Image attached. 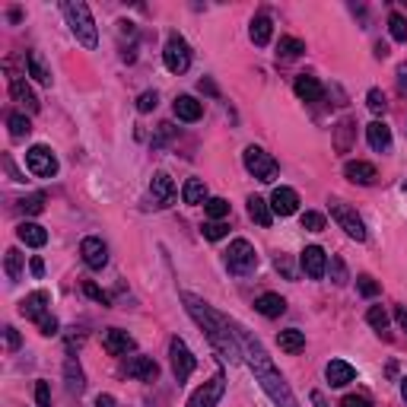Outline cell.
Masks as SVG:
<instances>
[{
	"label": "cell",
	"instance_id": "50",
	"mask_svg": "<svg viewBox=\"0 0 407 407\" xmlns=\"http://www.w3.org/2000/svg\"><path fill=\"white\" fill-rule=\"evenodd\" d=\"M83 290H86V296H90V299H96V303H109V296H105V293L102 290H99V287H96V283H86V287H83Z\"/></svg>",
	"mask_w": 407,
	"mask_h": 407
},
{
	"label": "cell",
	"instance_id": "55",
	"mask_svg": "<svg viewBox=\"0 0 407 407\" xmlns=\"http://www.w3.org/2000/svg\"><path fill=\"white\" fill-rule=\"evenodd\" d=\"M96 407H115V398H111V394H99Z\"/></svg>",
	"mask_w": 407,
	"mask_h": 407
},
{
	"label": "cell",
	"instance_id": "24",
	"mask_svg": "<svg viewBox=\"0 0 407 407\" xmlns=\"http://www.w3.org/2000/svg\"><path fill=\"white\" fill-rule=\"evenodd\" d=\"M172 109H175V118H179V121H198V118L204 115V105L194 96H179Z\"/></svg>",
	"mask_w": 407,
	"mask_h": 407
},
{
	"label": "cell",
	"instance_id": "4",
	"mask_svg": "<svg viewBox=\"0 0 407 407\" xmlns=\"http://www.w3.org/2000/svg\"><path fill=\"white\" fill-rule=\"evenodd\" d=\"M242 163H245V169H249L251 175H255L258 181H274L277 179V159L270 156V153H264L261 146H245V153H242Z\"/></svg>",
	"mask_w": 407,
	"mask_h": 407
},
{
	"label": "cell",
	"instance_id": "56",
	"mask_svg": "<svg viewBox=\"0 0 407 407\" xmlns=\"http://www.w3.org/2000/svg\"><path fill=\"white\" fill-rule=\"evenodd\" d=\"M32 274H35V277H42V274H45V264H42V258H32Z\"/></svg>",
	"mask_w": 407,
	"mask_h": 407
},
{
	"label": "cell",
	"instance_id": "15",
	"mask_svg": "<svg viewBox=\"0 0 407 407\" xmlns=\"http://www.w3.org/2000/svg\"><path fill=\"white\" fill-rule=\"evenodd\" d=\"M125 373L131 375V379H140V382H156L159 366L153 357H131L125 366Z\"/></svg>",
	"mask_w": 407,
	"mask_h": 407
},
{
	"label": "cell",
	"instance_id": "1",
	"mask_svg": "<svg viewBox=\"0 0 407 407\" xmlns=\"http://www.w3.org/2000/svg\"><path fill=\"white\" fill-rule=\"evenodd\" d=\"M235 338H239L242 357L249 359L251 373H255V382L264 388V394H268L277 407H299L296 398H293V392H290V385H287V379L280 375V369L270 363V357H268V350L261 347V340L251 338L245 328H235Z\"/></svg>",
	"mask_w": 407,
	"mask_h": 407
},
{
	"label": "cell",
	"instance_id": "33",
	"mask_svg": "<svg viewBox=\"0 0 407 407\" xmlns=\"http://www.w3.org/2000/svg\"><path fill=\"white\" fill-rule=\"evenodd\" d=\"M7 125H10V137L13 140H26L29 131H32V125H29V118L22 115V111H13V115L7 118Z\"/></svg>",
	"mask_w": 407,
	"mask_h": 407
},
{
	"label": "cell",
	"instance_id": "41",
	"mask_svg": "<svg viewBox=\"0 0 407 407\" xmlns=\"http://www.w3.org/2000/svg\"><path fill=\"white\" fill-rule=\"evenodd\" d=\"M20 207L26 210V214H42V210H45V194H29V198L20 200Z\"/></svg>",
	"mask_w": 407,
	"mask_h": 407
},
{
	"label": "cell",
	"instance_id": "10",
	"mask_svg": "<svg viewBox=\"0 0 407 407\" xmlns=\"http://www.w3.org/2000/svg\"><path fill=\"white\" fill-rule=\"evenodd\" d=\"M223 392H226V375L216 373L214 379L204 382V385L188 398L185 407H216V404H220V398H223Z\"/></svg>",
	"mask_w": 407,
	"mask_h": 407
},
{
	"label": "cell",
	"instance_id": "16",
	"mask_svg": "<svg viewBox=\"0 0 407 407\" xmlns=\"http://www.w3.org/2000/svg\"><path fill=\"white\" fill-rule=\"evenodd\" d=\"M102 347L111 353V357H125V353L134 350V338L127 331H121V328H109L102 338Z\"/></svg>",
	"mask_w": 407,
	"mask_h": 407
},
{
	"label": "cell",
	"instance_id": "47",
	"mask_svg": "<svg viewBox=\"0 0 407 407\" xmlns=\"http://www.w3.org/2000/svg\"><path fill=\"white\" fill-rule=\"evenodd\" d=\"M35 404H39V407H51V388H48V382H39V385H35Z\"/></svg>",
	"mask_w": 407,
	"mask_h": 407
},
{
	"label": "cell",
	"instance_id": "52",
	"mask_svg": "<svg viewBox=\"0 0 407 407\" xmlns=\"http://www.w3.org/2000/svg\"><path fill=\"white\" fill-rule=\"evenodd\" d=\"M277 270H283V274L290 277V280H293V277H296V274H293V264H290V258H283V255H277Z\"/></svg>",
	"mask_w": 407,
	"mask_h": 407
},
{
	"label": "cell",
	"instance_id": "60",
	"mask_svg": "<svg viewBox=\"0 0 407 407\" xmlns=\"http://www.w3.org/2000/svg\"><path fill=\"white\" fill-rule=\"evenodd\" d=\"M401 398L407 401V379H401Z\"/></svg>",
	"mask_w": 407,
	"mask_h": 407
},
{
	"label": "cell",
	"instance_id": "27",
	"mask_svg": "<svg viewBox=\"0 0 407 407\" xmlns=\"http://www.w3.org/2000/svg\"><path fill=\"white\" fill-rule=\"evenodd\" d=\"M64 379H67V392H70V394H80V392L86 388V382H83V369H80L76 357H70L67 363H64Z\"/></svg>",
	"mask_w": 407,
	"mask_h": 407
},
{
	"label": "cell",
	"instance_id": "25",
	"mask_svg": "<svg viewBox=\"0 0 407 407\" xmlns=\"http://www.w3.org/2000/svg\"><path fill=\"white\" fill-rule=\"evenodd\" d=\"M249 216L264 229L274 223V210H270V204L264 198H258V194H251V198H249Z\"/></svg>",
	"mask_w": 407,
	"mask_h": 407
},
{
	"label": "cell",
	"instance_id": "37",
	"mask_svg": "<svg viewBox=\"0 0 407 407\" xmlns=\"http://www.w3.org/2000/svg\"><path fill=\"white\" fill-rule=\"evenodd\" d=\"M388 32H392L394 42H407V20L401 13H392L388 16Z\"/></svg>",
	"mask_w": 407,
	"mask_h": 407
},
{
	"label": "cell",
	"instance_id": "20",
	"mask_svg": "<svg viewBox=\"0 0 407 407\" xmlns=\"http://www.w3.org/2000/svg\"><path fill=\"white\" fill-rule=\"evenodd\" d=\"M366 140H369V146L375 153H388L392 150V127L385 121H373V125L366 127Z\"/></svg>",
	"mask_w": 407,
	"mask_h": 407
},
{
	"label": "cell",
	"instance_id": "14",
	"mask_svg": "<svg viewBox=\"0 0 407 407\" xmlns=\"http://www.w3.org/2000/svg\"><path fill=\"white\" fill-rule=\"evenodd\" d=\"M324 379H328L331 388H344L357 379V369L350 363H344V359H331V363L324 366Z\"/></svg>",
	"mask_w": 407,
	"mask_h": 407
},
{
	"label": "cell",
	"instance_id": "34",
	"mask_svg": "<svg viewBox=\"0 0 407 407\" xmlns=\"http://www.w3.org/2000/svg\"><path fill=\"white\" fill-rule=\"evenodd\" d=\"M305 51V42L303 39H293V35H283L280 45H277V55L280 57H299Z\"/></svg>",
	"mask_w": 407,
	"mask_h": 407
},
{
	"label": "cell",
	"instance_id": "21",
	"mask_svg": "<svg viewBox=\"0 0 407 407\" xmlns=\"http://www.w3.org/2000/svg\"><path fill=\"white\" fill-rule=\"evenodd\" d=\"M10 96H13L20 105H26L29 111H39V109H42V102L35 99V92L29 90V83L22 80V76H10Z\"/></svg>",
	"mask_w": 407,
	"mask_h": 407
},
{
	"label": "cell",
	"instance_id": "12",
	"mask_svg": "<svg viewBox=\"0 0 407 407\" xmlns=\"http://www.w3.org/2000/svg\"><path fill=\"white\" fill-rule=\"evenodd\" d=\"M299 264H303L305 277H312V280H322L324 270H328V255H324L322 245H309V249L299 255Z\"/></svg>",
	"mask_w": 407,
	"mask_h": 407
},
{
	"label": "cell",
	"instance_id": "46",
	"mask_svg": "<svg viewBox=\"0 0 407 407\" xmlns=\"http://www.w3.org/2000/svg\"><path fill=\"white\" fill-rule=\"evenodd\" d=\"M331 280L338 283V287H344V283H347V268H344V261H340L338 255L331 258Z\"/></svg>",
	"mask_w": 407,
	"mask_h": 407
},
{
	"label": "cell",
	"instance_id": "19",
	"mask_svg": "<svg viewBox=\"0 0 407 407\" xmlns=\"http://www.w3.org/2000/svg\"><path fill=\"white\" fill-rule=\"evenodd\" d=\"M344 175L353 181V185H373V181L379 179L373 163H363V159H350V163L344 166Z\"/></svg>",
	"mask_w": 407,
	"mask_h": 407
},
{
	"label": "cell",
	"instance_id": "53",
	"mask_svg": "<svg viewBox=\"0 0 407 407\" xmlns=\"http://www.w3.org/2000/svg\"><path fill=\"white\" fill-rule=\"evenodd\" d=\"M398 90H401V96H407V64L398 67Z\"/></svg>",
	"mask_w": 407,
	"mask_h": 407
},
{
	"label": "cell",
	"instance_id": "51",
	"mask_svg": "<svg viewBox=\"0 0 407 407\" xmlns=\"http://www.w3.org/2000/svg\"><path fill=\"white\" fill-rule=\"evenodd\" d=\"M169 137H172V125H159V137L153 140V146H163Z\"/></svg>",
	"mask_w": 407,
	"mask_h": 407
},
{
	"label": "cell",
	"instance_id": "58",
	"mask_svg": "<svg viewBox=\"0 0 407 407\" xmlns=\"http://www.w3.org/2000/svg\"><path fill=\"white\" fill-rule=\"evenodd\" d=\"M200 90H204V92H210V96H216V86L210 83V80H200Z\"/></svg>",
	"mask_w": 407,
	"mask_h": 407
},
{
	"label": "cell",
	"instance_id": "44",
	"mask_svg": "<svg viewBox=\"0 0 407 407\" xmlns=\"http://www.w3.org/2000/svg\"><path fill=\"white\" fill-rule=\"evenodd\" d=\"M156 105H159L156 90H146V92H140V96H137V111H144V115H146V111H153Z\"/></svg>",
	"mask_w": 407,
	"mask_h": 407
},
{
	"label": "cell",
	"instance_id": "57",
	"mask_svg": "<svg viewBox=\"0 0 407 407\" xmlns=\"http://www.w3.org/2000/svg\"><path fill=\"white\" fill-rule=\"evenodd\" d=\"M312 404H315V407H328V401H324L322 392H312Z\"/></svg>",
	"mask_w": 407,
	"mask_h": 407
},
{
	"label": "cell",
	"instance_id": "13",
	"mask_svg": "<svg viewBox=\"0 0 407 407\" xmlns=\"http://www.w3.org/2000/svg\"><path fill=\"white\" fill-rule=\"evenodd\" d=\"M150 198H153V204L156 207H169L175 200V185H172V179H169L166 172H156L153 175V181H150Z\"/></svg>",
	"mask_w": 407,
	"mask_h": 407
},
{
	"label": "cell",
	"instance_id": "18",
	"mask_svg": "<svg viewBox=\"0 0 407 407\" xmlns=\"http://www.w3.org/2000/svg\"><path fill=\"white\" fill-rule=\"evenodd\" d=\"M48 303H51L48 293H45V290H35V293H29V296L20 303V312L26 318H32V322H39V318L48 312Z\"/></svg>",
	"mask_w": 407,
	"mask_h": 407
},
{
	"label": "cell",
	"instance_id": "17",
	"mask_svg": "<svg viewBox=\"0 0 407 407\" xmlns=\"http://www.w3.org/2000/svg\"><path fill=\"white\" fill-rule=\"evenodd\" d=\"M299 207V198L293 188H274V194H270V210L280 216H293Z\"/></svg>",
	"mask_w": 407,
	"mask_h": 407
},
{
	"label": "cell",
	"instance_id": "30",
	"mask_svg": "<svg viewBox=\"0 0 407 407\" xmlns=\"http://www.w3.org/2000/svg\"><path fill=\"white\" fill-rule=\"evenodd\" d=\"M181 200L185 204H207V185L204 179H188L181 188Z\"/></svg>",
	"mask_w": 407,
	"mask_h": 407
},
{
	"label": "cell",
	"instance_id": "40",
	"mask_svg": "<svg viewBox=\"0 0 407 407\" xmlns=\"http://www.w3.org/2000/svg\"><path fill=\"white\" fill-rule=\"evenodd\" d=\"M366 105H369V111H375V115H385V109H388L385 92H382V90H369V92H366Z\"/></svg>",
	"mask_w": 407,
	"mask_h": 407
},
{
	"label": "cell",
	"instance_id": "45",
	"mask_svg": "<svg viewBox=\"0 0 407 407\" xmlns=\"http://www.w3.org/2000/svg\"><path fill=\"white\" fill-rule=\"evenodd\" d=\"M35 324H39V331H42L45 338H51V334H57V328H61V324H57V318L51 315V312H45V315L39 318V322H35Z\"/></svg>",
	"mask_w": 407,
	"mask_h": 407
},
{
	"label": "cell",
	"instance_id": "49",
	"mask_svg": "<svg viewBox=\"0 0 407 407\" xmlns=\"http://www.w3.org/2000/svg\"><path fill=\"white\" fill-rule=\"evenodd\" d=\"M340 407H373V404H369V398H363V394H347V398L340 401Z\"/></svg>",
	"mask_w": 407,
	"mask_h": 407
},
{
	"label": "cell",
	"instance_id": "6",
	"mask_svg": "<svg viewBox=\"0 0 407 407\" xmlns=\"http://www.w3.org/2000/svg\"><path fill=\"white\" fill-rule=\"evenodd\" d=\"M169 359H172V375L175 382H188L194 373V366H198V359H194V353L188 350V344L181 338H172L169 340Z\"/></svg>",
	"mask_w": 407,
	"mask_h": 407
},
{
	"label": "cell",
	"instance_id": "38",
	"mask_svg": "<svg viewBox=\"0 0 407 407\" xmlns=\"http://www.w3.org/2000/svg\"><path fill=\"white\" fill-rule=\"evenodd\" d=\"M200 233H204V239L216 242V239H223V235L229 233V226L223 220H210V223H204V226H200Z\"/></svg>",
	"mask_w": 407,
	"mask_h": 407
},
{
	"label": "cell",
	"instance_id": "23",
	"mask_svg": "<svg viewBox=\"0 0 407 407\" xmlns=\"http://www.w3.org/2000/svg\"><path fill=\"white\" fill-rule=\"evenodd\" d=\"M16 235H20V242H26L29 249H42L45 242H48V233H45V226H39V223H20V226H16Z\"/></svg>",
	"mask_w": 407,
	"mask_h": 407
},
{
	"label": "cell",
	"instance_id": "54",
	"mask_svg": "<svg viewBox=\"0 0 407 407\" xmlns=\"http://www.w3.org/2000/svg\"><path fill=\"white\" fill-rule=\"evenodd\" d=\"M394 318H398V324L407 331V305H398V309H394Z\"/></svg>",
	"mask_w": 407,
	"mask_h": 407
},
{
	"label": "cell",
	"instance_id": "22",
	"mask_svg": "<svg viewBox=\"0 0 407 407\" xmlns=\"http://www.w3.org/2000/svg\"><path fill=\"white\" fill-rule=\"evenodd\" d=\"M255 309L261 312L264 318H280L283 312H287V299H283L280 293H264V296L255 299Z\"/></svg>",
	"mask_w": 407,
	"mask_h": 407
},
{
	"label": "cell",
	"instance_id": "35",
	"mask_svg": "<svg viewBox=\"0 0 407 407\" xmlns=\"http://www.w3.org/2000/svg\"><path fill=\"white\" fill-rule=\"evenodd\" d=\"M4 270H7L10 280H20V277H22V255L16 249H7V258H4Z\"/></svg>",
	"mask_w": 407,
	"mask_h": 407
},
{
	"label": "cell",
	"instance_id": "8",
	"mask_svg": "<svg viewBox=\"0 0 407 407\" xmlns=\"http://www.w3.org/2000/svg\"><path fill=\"white\" fill-rule=\"evenodd\" d=\"M331 216H334V223L350 235V239H357V242L366 239V226H363L359 214L350 207V204H344V200H331Z\"/></svg>",
	"mask_w": 407,
	"mask_h": 407
},
{
	"label": "cell",
	"instance_id": "28",
	"mask_svg": "<svg viewBox=\"0 0 407 407\" xmlns=\"http://www.w3.org/2000/svg\"><path fill=\"white\" fill-rule=\"evenodd\" d=\"M249 35H251V42H255V45H268L270 35H274V22H270V16H264V13L255 16V20H251Z\"/></svg>",
	"mask_w": 407,
	"mask_h": 407
},
{
	"label": "cell",
	"instance_id": "31",
	"mask_svg": "<svg viewBox=\"0 0 407 407\" xmlns=\"http://www.w3.org/2000/svg\"><path fill=\"white\" fill-rule=\"evenodd\" d=\"M26 67H29V76H35V80L45 83V86H51V70L45 67V61H42L39 51H29V55H26Z\"/></svg>",
	"mask_w": 407,
	"mask_h": 407
},
{
	"label": "cell",
	"instance_id": "48",
	"mask_svg": "<svg viewBox=\"0 0 407 407\" xmlns=\"http://www.w3.org/2000/svg\"><path fill=\"white\" fill-rule=\"evenodd\" d=\"M4 340H7V350H20V331H16L13 324H7V328H4Z\"/></svg>",
	"mask_w": 407,
	"mask_h": 407
},
{
	"label": "cell",
	"instance_id": "43",
	"mask_svg": "<svg viewBox=\"0 0 407 407\" xmlns=\"http://www.w3.org/2000/svg\"><path fill=\"white\" fill-rule=\"evenodd\" d=\"M299 223H303V229H309V233H322V229H324V216L315 214V210H305Z\"/></svg>",
	"mask_w": 407,
	"mask_h": 407
},
{
	"label": "cell",
	"instance_id": "29",
	"mask_svg": "<svg viewBox=\"0 0 407 407\" xmlns=\"http://www.w3.org/2000/svg\"><path fill=\"white\" fill-rule=\"evenodd\" d=\"M277 344H280L283 353H299V350H305V334L299 328H287V331H280Z\"/></svg>",
	"mask_w": 407,
	"mask_h": 407
},
{
	"label": "cell",
	"instance_id": "3",
	"mask_svg": "<svg viewBox=\"0 0 407 407\" xmlns=\"http://www.w3.org/2000/svg\"><path fill=\"white\" fill-rule=\"evenodd\" d=\"M61 13L67 16V26L70 32L76 35V42L83 45V48H96L99 45V32H96V22H92V13L86 4H80V0H70V4H61Z\"/></svg>",
	"mask_w": 407,
	"mask_h": 407
},
{
	"label": "cell",
	"instance_id": "11",
	"mask_svg": "<svg viewBox=\"0 0 407 407\" xmlns=\"http://www.w3.org/2000/svg\"><path fill=\"white\" fill-rule=\"evenodd\" d=\"M80 255H83L86 268H92V270H102L109 264V249H105V242L96 239V235H86L80 242Z\"/></svg>",
	"mask_w": 407,
	"mask_h": 407
},
{
	"label": "cell",
	"instance_id": "42",
	"mask_svg": "<svg viewBox=\"0 0 407 407\" xmlns=\"http://www.w3.org/2000/svg\"><path fill=\"white\" fill-rule=\"evenodd\" d=\"M357 290L363 293V296L373 299V296H379V283H375L369 274H359V277H357Z\"/></svg>",
	"mask_w": 407,
	"mask_h": 407
},
{
	"label": "cell",
	"instance_id": "9",
	"mask_svg": "<svg viewBox=\"0 0 407 407\" xmlns=\"http://www.w3.org/2000/svg\"><path fill=\"white\" fill-rule=\"evenodd\" d=\"M163 61H166V67L172 70V74H185L188 67H191V48H188V42L181 39V35H169L166 48H163Z\"/></svg>",
	"mask_w": 407,
	"mask_h": 407
},
{
	"label": "cell",
	"instance_id": "26",
	"mask_svg": "<svg viewBox=\"0 0 407 407\" xmlns=\"http://www.w3.org/2000/svg\"><path fill=\"white\" fill-rule=\"evenodd\" d=\"M296 96L303 99V102H318V99H322V83L309 74H299L296 76Z\"/></svg>",
	"mask_w": 407,
	"mask_h": 407
},
{
	"label": "cell",
	"instance_id": "2",
	"mask_svg": "<svg viewBox=\"0 0 407 407\" xmlns=\"http://www.w3.org/2000/svg\"><path fill=\"white\" fill-rule=\"evenodd\" d=\"M181 299H185V305H188V315L204 328V334H207V340L214 344V350L220 353L223 359L235 363V359L242 357V347H239V338H233V331H229V318L220 315L216 309H210V305L204 303V299H198L194 293H181Z\"/></svg>",
	"mask_w": 407,
	"mask_h": 407
},
{
	"label": "cell",
	"instance_id": "59",
	"mask_svg": "<svg viewBox=\"0 0 407 407\" xmlns=\"http://www.w3.org/2000/svg\"><path fill=\"white\" fill-rule=\"evenodd\" d=\"M375 57H388V45H375Z\"/></svg>",
	"mask_w": 407,
	"mask_h": 407
},
{
	"label": "cell",
	"instance_id": "7",
	"mask_svg": "<svg viewBox=\"0 0 407 407\" xmlns=\"http://www.w3.org/2000/svg\"><path fill=\"white\" fill-rule=\"evenodd\" d=\"M26 166L35 179H55L57 175V156L45 144H35L32 150L26 153Z\"/></svg>",
	"mask_w": 407,
	"mask_h": 407
},
{
	"label": "cell",
	"instance_id": "5",
	"mask_svg": "<svg viewBox=\"0 0 407 407\" xmlns=\"http://www.w3.org/2000/svg\"><path fill=\"white\" fill-rule=\"evenodd\" d=\"M226 268H229V274H251V270L258 268V255H255V249H251V242H245V239H235L233 245H229V251H226Z\"/></svg>",
	"mask_w": 407,
	"mask_h": 407
},
{
	"label": "cell",
	"instance_id": "32",
	"mask_svg": "<svg viewBox=\"0 0 407 407\" xmlns=\"http://www.w3.org/2000/svg\"><path fill=\"white\" fill-rule=\"evenodd\" d=\"M353 134H357V121H353V118H344V121L338 125V137H334V146H338V153H350Z\"/></svg>",
	"mask_w": 407,
	"mask_h": 407
},
{
	"label": "cell",
	"instance_id": "36",
	"mask_svg": "<svg viewBox=\"0 0 407 407\" xmlns=\"http://www.w3.org/2000/svg\"><path fill=\"white\" fill-rule=\"evenodd\" d=\"M204 210H207L210 220H226V216H229V200L226 198H207Z\"/></svg>",
	"mask_w": 407,
	"mask_h": 407
},
{
	"label": "cell",
	"instance_id": "39",
	"mask_svg": "<svg viewBox=\"0 0 407 407\" xmlns=\"http://www.w3.org/2000/svg\"><path fill=\"white\" fill-rule=\"evenodd\" d=\"M366 322L373 324L375 331H385V328H388V312L382 309V305H373V309L366 312Z\"/></svg>",
	"mask_w": 407,
	"mask_h": 407
}]
</instances>
